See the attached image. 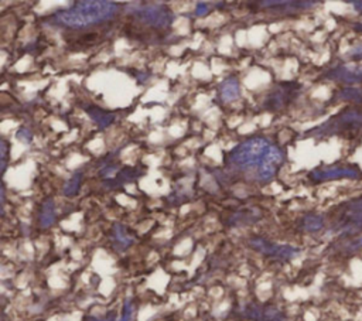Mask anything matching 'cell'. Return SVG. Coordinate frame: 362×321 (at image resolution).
<instances>
[{
  "label": "cell",
  "mask_w": 362,
  "mask_h": 321,
  "mask_svg": "<svg viewBox=\"0 0 362 321\" xmlns=\"http://www.w3.org/2000/svg\"><path fill=\"white\" fill-rule=\"evenodd\" d=\"M283 159V152L263 137H252L239 143L228 156L229 164L244 173H252L262 183L273 180Z\"/></svg>",
  "instance_id": "1"
},
{
  "label": "cell",
  "mask_w": 362,
  "mask_h": 321,
  "mask_svg": "<svg viewBox=\"0 0 362 321\" xmlns=\"http://www.w3.org/2000/svg\"><path fill=\"white\" fill-rule=\"evenodd\" d=\"M119 12V5L113 2H77L64 10H58L50 17V21L58 27L82 30L98 26V24L112 20Z\"/></svg>",
  "instance_id": "2"
},
{
  "label": "cell",
  "mask_w": 362,
  "mask_h": 321,
  "mask_svg": "<svg viewBox=\"0 0 362 321\" xmlns=\"http://www.w3.org/2000/svg\"><path fill=\"white\" fill-rule=\"evenodd\" d=\"M310 132L311 136L340 135L346 137H355L358 133H362V105L340 112L320 128Z\"/></svg>",
  "instance_id": "3"
},
{
  "label": "cell",
  "mask_w": 362,
  "mask_h": 321,
  "mask_svg": "<svg viewBox=\"0 0 362 321\" xmlns=\"http://www.w3.org/2000/svg\"><path fill=\"white\" fill-rule=\"evenodd\" d=\"M249 245L256 252L264 256H269L272 259H276V261H282V262L292 261L300 254L299 250L293 248V246L291 245H280V243H275V242H271L263 238H253L251 239Z\"/></svg>",
  "instance_id": "4"
},
{
  "label": "cell",
  "mask_w": 362,
  "mask_h": 321,
  "mask_svg": "<svg viewBox=\"0 0 362 321\" xmlns=\"http://www.w3.org/2000/svg\"><path fill=\"white\" fill-rule=\"evenodd\" d=\"M302 91V85L295 82H284L276 85V88L264 98V108L268 111H280L295 101Z\"/></svg>",
  "instance_id": "5"
},
{
  "label": "cell",
  "mask_w": 362,
  "mask_h": 321,
  "mask_svg": "<svg viewBox=\"0 0 362 321\" xmlns=\"http://www.w3.org/2000/svg\"><path fill=\"white\" fill-rule=\"evenodd\" d=\"M362 227V199L352 200L343 206L339 219H337V228L341 232H354Z\"/></svg>",
  "instance_id": "6"
},
{
  "label": "cell",
  "mask_w": 362,
  "mask_h": 321,
  "mask_svg": "<svg viewBox=\"0 0 362 321\" xmlns=\"http://www.w3.org/2000/svg\"><path fill=\"white\" fill-rule=\"evenodd\" d=\"M136 16L143 20L144 23H148L149 26L164 29L168 27L174 20L173 13L161 6H146V8H137L136 9Z\"/></svg>",
  "instance_id": "7"
},
{
  "label": "cell",
  "mask_w": 362,
  "mask_h": 321,
  "mask_svg": "<svg viewBox=\"0 0 362 321\" xmlns=\"http://www.w3.org/2000/svg\"><path fill=\"white\" fill-rule=\"evenodd\" d=\"M358 176L359 171L351 166H328L313 171L310 179L315 183H324L339 179H357Z\"/></svg>",
  "instance_id": "8"
},
{
  "label": "cell",
  "mask_w": 362,
  "mask_h": 321,
  "mask_svg": "<svg viewBox=\"0 0 362 321\" xmlns=\"http://www.w3.org/2000/svg\"><path fill=\"white\" fill-rule=\"evenodd\" d=\"M328 80L343 82V84H361L362 82V65L348 64L340 65L330 71L327 76Z\"/></svg>",
  "instance_id": "9"
},
{
  "label": "cell",
  "mask_w": 362,
  "mask_h": 321,
  "mask_svg": "<svg viewBox=\"0 0 362 321\" xmlns=\"http://www.w3.org/2000/svg\"><path fill=\"white\" fill-rule=\"evenodd\" d=\"M9 153H10V146L9 143L0 136V211H3L5 207V186H3V176L9 166Z\"/></svg>",
  "instance_id": "10"
},
{
  "label": "cell",
  "mask_w": 362,
  "mask_h": 321,
  "mask_svg": "<svg viewBox=\"0 0 362 321\" xmlns=\"http://www.w3.org/2000/svg\"><path fill=\"white\" fill-rule=\"evenodd\" d=\"M239 95H240V85L235 77L227 78L220 85V96H221L223 102H232L238 100Z\"/></svg>",
  "instance_id": "11"
},
{
  "label": "cell",
  "mask_w": 362,
  "mask_h": 321,
  "mask_svg": "<svg viewBox=\"0 0 362 321\" xmlns=\"http://www.w3.org/2000/svg\"><path fill=\"white\" fill-rule=\"evenodd\" d=\"M324 225V219L320 215H308L303 219V228L307 232L320 231Z\"/></svg>",
  "instance_id": "12"
},
{
  "label": "cell",
  "mask_w": 362,
  "mask_h": 321,
  "mask_svg": "<svg viewBox=\"0 0 362 321\" xmlns=\"http://www.w3.org/2000/svg\"><path fill=\"white\" fill-rule=\"evenodd\" d=\"M337 98L340 100H347V101H357L358 104H362V89L351 87V88H344L340 91V93L337 95Z\"/></svg>",
  "instance_id": "13"
},
{
  "label": "cell",
  "mask_w": 362,
  "mask_h": 321,
  "mask_svg": "<svg viewBox=\"0 0 362 321\" xmlns=\"http://www.w3.org/2000/svg\"><path fill=\"white\" fill-rule=\"evenodd\" d=\"M81 176H74V177H72L69 181H68V184H67V187H65V194L67 195H74L76 194V191L78 190V187H80V179Z\"/></svg>",
  "instance_id": "14"
},
{
  "label": "cell",
  "mask_w": 362,
  "mask_h": 321,
  "mask_svg": "<svg viewBox=\"0 0 362 321\" xmlns=\"http://www.w3.org/2000/svg\"><path fill=\"white\" fill-rule=\"evenodd\" d=\"M347 56L352 60H362V43L355 45L354 48H351Z\"/></svg>",
  "instance_id": "15"
},
{
  "label": "cell",
  "mask_w": 362,
  "mask_h": 321,
  "mask_svg": "<svg viewBox=\"0 0 362 321\" xmlns=\"http://www.w3.org/2000/svg\"><path fill=\"white\" fill-rule=\"evenodd\" d=\"M207 10H208L207 8H204L203 5H200V6H199V9H197V14H199V16H201V14H204Z\"/></svg>",
  "instance_id": "16"
}]
</instances>
